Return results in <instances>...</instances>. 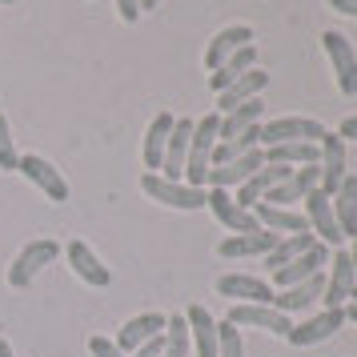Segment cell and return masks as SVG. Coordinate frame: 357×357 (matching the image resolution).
Listing matches in <instances>:
<instances>
[{
	"label": "cell",
	"mask_w": 357,
	"mask_h": 357,
	"mask_svg": "<svg viewBox=\"0 0 357 357\" xmlns=\"http://www.w3.org/2000/svg\"><path fill=\"white\" fill-rule=\"evenodd\" d=\"M217 129H221V113H205L193 121V137H189V161H185V185L205 189V177L213 169V149H217Z\"/></svg>",
	"instance_id": "cell-1"
},
{
	"label": "cell",
	"mask_w": 357,
	"mask_h": 357,
	"mask_svg": "<svg viewBox=\"0 0 357 357\" xmlns=\"http://www.w3.org/2000/svg\"><path fill=\"white\" fill-rule=\"evenodd\" d=\"M141 189H145V197H153L157 205H169V209H181V213L205 209V189H193L185 181H165L161 173H145Z\"/></svg>",
	"instance_id": "cell-2"
},
{
	"label": "cell",
	"mask_w": 357,
	"mask_h": 357,
	"mask_svg": "<svg viewBox=\"0 0 357 357\" xmlns=\"http://www.w3.org/2000/svg\"><path fill=\"white\" fill-rule=\"evenodd\" d=\"M321 49L329 56V68H333V81L345 97H354L357 93V52L349 45V36L337 33V29H325L321 33Z\"/></svg>",
	"instance_id": "cell-3"
},
{
	"label": "cell",
	"mask_w": 357,
	"mask_h": 357,
	"mask_svg": "<svg viewBox=\"0 0 357 357\" xmlns=\"http://www.w3.org/2000/svg\"><path fill=\"white\" fill-rule=\"evenodd\" d=\"M321 137H325V125L313 121V116H277V121H265V125H261V149L289 145V141L317 145Z\"/></svg>",
	"instance_id": "cell-4"
},
{
	"label": "cell",
	"mask_w": 357,
	"mask_h": 357,
	"mask_svg": "<svg viewBox=\"0 0 357 357\" xmlns=\"http://www.w3.org/2000/svg\"><path fill=\"white\" fill-rule=\"evenodd\" d=\"M56 257H61V245H56V241H49V237L29 241L17 253V261L8 265V285H13V289H29V285H33V277L40 273L45 265H52Z\"/></svg>",
	"instance_id": "cell-5"
},
{
	"label": "cell",
	"mask_w": 357,
	"mask_h": 357,
	"mask_svg": "<svg viewBox=\"0 0 357 357\" xmlns=\"http://www.w3.org/2000/svg\"><path fill=\"white\" fill-rule=\"evenodd\" d=\"M357 285V269L349 249H333L329 257V269H325V293H321V305L325 309H345L349 305V293Z\"/></svg>",
	"instance_id": "cell-6"
},
{
	"label": "cell",
	"mask_w": 357,
	"mask_h": 357,
	"mask_svg": "<svg viewBox=\"0 0 357 357\" xmlns=\"http://www.w3.org/2000/svg\"><path fill=\"white\" fill-rule=\"evenodd\" d=\"M305 221H309V233L317 237V241L325 245V249H341V229H337V217H333V197L321 193V189H313V193L305 197Z\"/></svg>",
	"instance_id": "cell-7"
},
{
	"label": "cell",
	"mask_w": 357,
	"mask_h": 357,
	"mask_svg": "<svg viewBox=\"0 0 357 357\" xmlns=\"http://www.w3.org/2000/svg\"><path fill=\"white\" fill-rule=\"evenodd\" d=\"M17 173H24L40 193L49 197V201H68V181H65V173H61L49 157H40V153H24L20 165H17Z\"/></svg>",
	"instance_id": "cell-8"
},
{
	"label": "cell",
	"mask_w": 357,
	"mask_h": 357,
	"mask_svg": "<svg viewBox=\"0 0 357 357\" xmlns=\"http://www.w3.org/2000/svg\"><path fill=\"white\" fill-rule=\"evenodd\" d=\"M225 321L237 325V329H265V333H277V337H289L293 329V321L285 313H277L273 305H249V301H237Z\"/></svg>",
	"instance_id": "cell-9"
},
{
	"label": "cell",
	"mask_w": 357,
	"mask_h": 357,
	"mask_svg": "<svg viewBox=\"0 0 357 357\" xmlns=\"http://www.w3.org/2000/svg\"><path fill=\"white\" fill-rule=\"evenodd\" d=\"M317 149H321V157H317V169H321V193H337L341 189V181L349 177V169H345V141H341L337 132H329L325 129V137L317 141Z\"/></svg>",
	"instance_id": "cell-10"
},
{
	"label": "cell",
	"mask_w": 357,
	"mask_h": 357,
	"mask_svg": "<svg viewBox=\"0 0 357 357\" xmlns=\"http://www.w3.org/2000/svg\"><path fill=\"white\" fill-rule=\"evenodd\" d=\"M217 293L229 297L233 305H237V301H249V305H269V301H273V285H269L265 277H253V273L217 277Z\"/></svg>",
	"instance_id": "cell-11"
},
{
	"label": "cell",
	"mask_w": 357,
	"mask_h": 357,
	"mask_svg": "<svg viewBox=\"0 0 357 357\" xmlns=\"http://www.w3.org/2000/svg\"><path fill=\"white\" fill-rule=\"evenodd\" d=\"M261 165H265V153L261 149H249V153H241V157H233L229 165H217V169H209V177H205V185L209 189H241L245 181L257 173Z\"/></svg>",
	"instance_id": "cell-12"
},
{
	"label": "cell",
	"mask_w": 357,
	"mask_h": 357,
	"mask_svg": "<svg viewBox=\"0 0 357 357\" xmlns=\"http://www.w3.org/2000/svg\"><path fill=\"white\" fill-rule=\"evenodd\" d=\"M325 265H329V249H325L321 241H313L301 253V257H293L289 265H281V269H273V285L277 289H289V285H301V281H309L313 273H321Z\"/></svg>",
	"instance_id": "cell-13"
},
{
	"label": "cell",
	"mask_w": 357,
	"mask_h": 357,
	"mask_svg": "<svg viewBox=\"0 0 357 357\" xmlns=\"http://www.w3.org/2000/svg\"><path fill=\"white\" fill-rule=\"evenodd\" d=\"M341 325H345V309H321L317 317H305L301 325H293L285 341L297 345V349H305V345H321V341H329L333 333H337Z\"/></svg>",
	"instance_id": "cell-14"
},
{
	"label": "cell",
	"mask_w": 357,
	"mask_h": 357,
	"mask_svg": "<svg viewBox=\"0 0 357 357\" xmlns=\"http://www.w3.org/2000/svg\"><path fill=\"white\" fill-rule=\"evenodd\" d=\"M205 205H209L213 217H217L229 233H257L261 229L253 209H241V205L233 201V193H225V189H205Z\"/></svg>",
	"instance_id": "cell-15"
},
{
	"label": "cell",
	"mask_w": 357,
	"mask_h": 357,
	"mask_svg": "<svg viewBox=\"0 0 357 357\" xmlns=\"http://www.w3.org/2000/svg\"><path fill=\"white\" fill-rule=\"evenodd\" d=\"M325 293V269L321 273H313L309 281H301V285H289V289H273V301L269 305L277 309V313H305V309H313L317 301H321Z\"/></svg>",
	"instance_id": "cell-16"
},
{
	"label": "cell",
	"mask_w": 357,
	"mask_h": 357,
	"mask_svg": "<svg viewBox=\"0 0 357 357\" xmlns=\"http://www.w3.org/2000/svg\"><path fill=\"white\" fill-rule=\"evenodd\" d=\"M317 185H321V169H317V165H301V169H293L277 189H269L265 205H281V209H289L293 201H305Z\"/></svg>",
	"instance_id": "cell-17"
},
{
	"label": "cell",
	"mask_w": 357,
	"mask_h": 357,
	"mask_svg": "<svg viewBox=\"0 0 357 357\" xmlns=\"http://www.w3.org/2000/svg\"><path fill=\"white\" fill-rule=\"evenodd\" d=\"M277 241H281V237H277V233H269V229H257V233H233V237H225V241L217 245V257H225V261L269 257Z\"/></svg>",
	"instance_id": "cell-18"
},
{
	"label": "cell",
	"mask_w": 357,
	"mask_h": 357,
	"mask_svg": "<svg viewBox=\"0 0 357 357\" xmlns=\"http://www.w3.org/2000/svg\"><path fill=\"white\" fill-rule=\"evenodd\" d=\"M65 261L73 265V273L81 277L84 285H93V289H105V285L113 281L109 265H105V261H100L84 241H68V245H65Z\"/></svg>",
	"instance_id": "cell-19"
},
{
	"label": "cell",
	"mask_w": 357,
	"mask_h": 357,
	"mask_svg": "<svg viewBox=\"0 0 357 357\" xmlns=\"http://www.w3.org/2000/svg\"><path fill=\"white\" fill-rule=\"evenodd\" d=\"M289 173H293L289 165H269V161H265L257 173L245 181L241 189H237V197H233V201H237L241 209H253V205H261V201L269 197V189H277V185L289 177Z\"/></svg>",
	"instance_id": "cell-20"
},
{
	"label": "cell",
	"mask_w": 357,
	"mask_h": 357,
	"mask_svg": "<svg viewBox=\"0 0 357 357\" xmlns=\"http://www.w3.org/2000/svg\"><path fill=\"white\" fill-rule=\"evenodd\" d=\"M189 137H193V121H189V116L173 121L169 145H165V161H161V177H165V181H185V161H189Z\"/></svg>",
	"instance_id": "cell-21"
},
{
	"label": "cell",
	"mask_w": 357,
	"mask_h": 357,
	"mask_svg": "<svg viewBox=\"0 0 357 357\" xmlns=\"http://www.w3.org/2000/svg\"><path fill=\"white\" fill-rule=\"evenodd\" d=\"M165 321H169L165 313H141V317H129V321L121 325V333L113 337V341H116V349L129 357L132 349H141L145 341L161 337V333H165Z\"/></svg>",
	"instance_id": "cell-22"
},
{
	"label": "cell",
	"mask_w": 357,
	"mask_h": 357,
	"mask_svg": "<svg viewBox=\"0 0 357 357\" xmlns=\"http://www.w3.org/2000/svg\"><path fill=\"white\" fill-rule=\"evenodd\" d=\"M265 89H269V73L249 68L245 77H237V81L229 84L225 93H217V113H221V116L233 113V109H237V105H245V100H257Z\"/></svg>",
	"instance_id": "cell-23"
},
{
	"label": "cell",
	"mask_w": 357,
	"mask_h": 357,
	"mask_svg": "<svg viewBox=\"0 0 357 357\" xmlns=\"http://www.w3.org/2000/svg\"><path fill=\"white\" fill-rule=\"evenodd\" d=\"M245 45H253V29H249V24H229V29H221V33L209 40V49H205V68L217 73V68L225 65L237 49H245Z\"/></svg>",
	"instance_id": "cell-24"
},
{
	"label": "cell",
	"mask_w": 357,
	"mask_h": 357,
	"mask_svg": "<svg viewBox=\"0 0 357 357\" xmlns=\"http://www.w3.org/2000/svg\"><path fill=\"white\" fill-rule=\"evenodd\" d=\"M253 217H257L261 229H269V233H277V237H293V233H309V221L305 213L297 209H281V205H253Z\"/></svg>",
	"instance_id": "cell-25"
},
{
	"label": "cell",
	"mask_w": 357,
	"mask_h": 357,
	"mask_svg": "<svg viewBox=\"0 0 357 357\" xmlns=\"http://www.w3.org/2000/svg\"><path fill=\"white\" fill-rule=\"evenodd\" d=\"M185 325H189V341H193L197 357H217V317L205 305L185 309Z\"/></svg>",
	"instance_id": "cell-26"
},
{
	"label": "cell",
	"mask_w": 357,
	"mask_h": 357,
	"mask_svg": "<svg viewBox=\"0 0 357 357\" xmlns=\"http://www.w3.org/2000/svg\"><path fill=\"white\" fill-rule=\"evenodd\" d=\"M173 121H177L173 113H157L153 121H149L145 145H141V157H145V169H149V173H157V169H161L165 145H169V132H173Z\"/></svg>",
	"instance_id": "cell-27"
},
{
	"label": "cell",
	"mask_w": 357,
	"mask_h": 357,
	"mask_svg": "<svg viewBox=\"0 0 357 357\" xmlns=\"http://www.w3.org/2000/svg\"><path fill=\"white\" fill-rule=\"evenodd\" d=\"M261 116H265V105L257 100H245V105H237L233 113L221 116V129H217V141H237V137H245L249 129H257Z\"/></svg>",
	"instance_id": "cell-28"
},
{
	"label": "cell",
	"mask_w": 357,
	"mask_h": 357,
	"mask_svg": "<svg viewBox=\"0 0 357 357\" xmlns=\"http://www.w3.org/2000/svg\"><path fill=\"white\" fill-rule=\"evenodd\" d=\"M249 68H257V45H245V49H237V52L225 61V65L217 68V73H209L213 93H225L229 84L237 81V77H245Z\"/></svg>",
	"instance_id": "cell-29"
},
{
	"label": "cell",
	"mask_w": 357,
	"mask_h": 357,
	"mask_svg": "<svg viewBox=\"0 0 357 357\" xmlns=\"http://www.w3.org/2000/svg\"><path fill=\"white\" fill-rule=\"evenodd\" d=\"M333 217H337L341 237H357V177L341 181V189L333 193Z\"/></svg>",
	"instance_id": "cell-30"
},
{
	"label": "cell",
	"mask_w": 357,
	"mask_h": 357,
	"mask_svg": "<svg viewBox=\"0 0 357 357\" xmlns=\"http://www.w3.org/2000/svg\"><path fill=\"white\" fill-rule=\"evenodd\" d=\"M269 165H289V169H301V165H317L321 149L305 145V141H289V145H273V149H261Z\"/></svg>",
	"instance_id": "cell-31"
},
{
	"label": "cell",
	"mask_w": 357,
	"mask_h": 357,
	"mask_svg": "<svg viewBox=\"0 0 357 357\" xmlns=\"http://www.w3.org/2000/svg\"><path fill=\"white\" fill-rule=\"evenodd\" d=\"M313 241H317L313 233H293V237H281V241L273 245V253L265 257V265H269V273H273V269H281V265H289L293 257H301V253H305V249H309Z\"/></svg>",
	"instance_id": "cell-32"
},
{
	"label": "cell",
	"mask_w": 357,
	"mask_h": 357,
	"mask_svg": "<svg viewBox=\"0 0 357 357\" xmlns=\"http://www.w3.org/2000/svg\"><path fill=\"white\" fill-rule=\"evenodd\" d=\"M193 341H189V325H185V313L169 317L165 321V345H161V357H189Z\"/></svg>",
	"instance_id": "cell-33"
},
{
	"label": "cell",
	"mask_w": 357,
	"mask_h": 357,
	"mask_svg": "<svg viewBox=\"0 0 357 357\" xmlns=\"http://www.w3.org/2000/svg\"><path fill=\"white\" fill-rule=\"evenodd\" d=\"M217 357H245V341L237 325L217 321Z\"/></svg>",
	"instance_id": "cell-34"
},
{
	"label": "cell",
	"mask_w": 357,
	"mask_h": 357,
	"mask_svg": "<svg viewBox=\"0 0 357 357\" xmlns=\"http://www.w3.org/2000/svg\"><path fill=\"white\" fill-rule=\"evenodd\" d=\"M20 153L13 145V132H8V116L0 113V173H17Z\"/></svg>",
	"instance_id": "cell-35"
},
{
	"label": "cell",
	"mask_w": 357,
	"mask_h": 357,
	"mask_svg": "<svg viewBox=\"0 0 357 357\" xmlns=\"http://www.w3.org/2000/svg\"><path fill=\"white\" fill-rule=\"evenodd\" d=\"M89 354L93 357H125L121 349H116L113 337H89Z\"/></svg>",
	"instance_id": "cell-36"
},
{
	"label": "cell",
	"mask_w": 357,
	"mask_h": 357,
	"mask_svg": "<svg viewBox=\"0 0 357 357\" xmlns=\"http://www.w3.org/2000/svg\"><path fill=\"white\" fill-rule=\"evenodd\" d=\"M116 17L132 24V20H141V0H116Z\"/></svg>",
	"instance_id": "cell-37"
},
{
	"label": "cell",
	"mask_w": 357,
	"mask_h": 357,
	"mask_svg": "<svg viewBox=\"0 0 357 357\" xmlns=\"http://www.w3.org/2000/svg\"><path fill=\"white\" fill-rule=\"evenodd\" d=\"M161 345H165V333H161V337H153V341H145V345H141V349H132L129 357H161Z\"/></svg>",
	"instance_id": "cell-38"
},
{
	"label": "cell",
	"mask_w": 357,
	"mask_h": 357,
	"mask_svg": "<svg viewBox=\"0 0 357 357\" xmlns=\"http://www.w3.org/2000/svg\"><path fill=\"white\" fill-rule=\"evenodd\" d=\"M337 137H341V141H357V116H345V121H341Z\"/></svg>",
	"instance_id": "cell-39"
},
{
	"label": "cell",
	"mask_w": 357,
	"mask_h": 357,
	"mask_svg": "<svg viewBox=\"0 0 357 357\" xmlns=\"http://www.w3.org/2000/svg\"><path fill=\"white\" fill-rule=\"evenodd\" d=\"M329 8L341 17H357V0H329Z\"/></svg>",
	"instance_id": "cell-40"
},
{
	"label": "cell",
	"mask_w": 357,
	"mask_h": 357,
	"mask_svg": "<svg viewBox=\"0 0 357 357\" xmlns=\"http://www.w3.org/2000/svg\"><path fill=\"white\" fill-rule=\"evenodd\" d=\"M345 321L357 325V301H349V305H345Z\"/></svg>",
	"instance_id": "cell-41"
},
{
	"label": "cell",
	"mask_w": 357,
	"mask_h": 357,
	"mask_svg": "<svg viewBox=\"0 0 357 357\" xmlns=\"http://www.w3.org/2000/svg\"><path fill=\"white\" fill-rule=\"evenodd\" d=\"M0 357H17V354H13V345H8L4 337H0Z\"/></svg>",
	"instance_id": "cell-42"
},
{
	"label": "cell",
	"mask_w": 357,
	"mask_h": 357,
	"mask_svg": "<svg viewBox=\"0 0 357 357\" xmlns=\"http://www.w3.org/2000/svg\"><path fill=\"white\" fill-rule=\"evenodd\" d=\"M161 0H141V13H149V8H157Z\"/></svg>",
	"instance_id": "cell-43"
},
{
	"label": "cell",
	"mask_w": 357,
	"mask_h": 357,
	"mask_svg": "<svg viewBox=\"0 0 357 357\" xmlns=\"http://www.w3.org/2000/svg\"><path fill=\"white\" fill-rule=\"evenodd\" d=\"M349 257H354V269H357V237H354V249H349Z\"/></svg>",
	"instance_id": "cell-44"
},
{
	"label": "cell",
	"mask_w": 357,
	"mask_h": 357,
	"mask_svg": "<svg viewBox=\"0 0 357 357\" xmlns=\"http://www.w3.org/2000/svg\"><path fill=\"white\" fill-rule=\"evenodd\" d=\"M349 301H357V285H354V293H349Z\"/></svg>",
	"instance_id": "cell-45"
},
{
	"label": "cell",
	"mask_w": 357,
	"mask_h": 357,
	"mask_svg": "<svg viewBox=\"0 0 357 357\" xmlns=\"http://www.w3.org/2000/svg\"><path fill=\"white\" fill-rule=\"evenodd\" d=\"M0 4H17V0H0Z\"/></svg>",
	"instance_id": "cell-46"
}]
</instances>
